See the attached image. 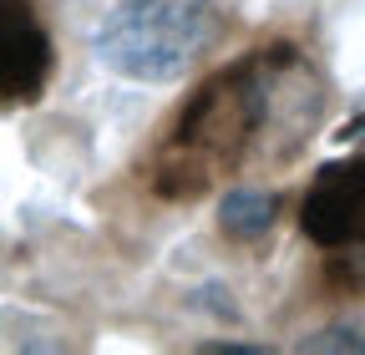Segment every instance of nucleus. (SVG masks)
I'll list each match as a JSON object with an SVG mask.
<instances>
[{"instance_id": "6", "label": "nucleus", "mask_w": 365, "mask_h": 355, "mask_svg": "<svg viewBox=\"0 0 365 355\" xmlns=\"http://www.w3.org/2000/svg\"><path fill=\"white\" fill-rule=\"evenodd\" d=\"M325 284L340 289V294H365V244H355V249H330Z\"/></svg>"}, {"instance_id": "3", "label": "nucleus", "mask_w": 365, "mask_h": 355, "mask_svg": "<svg viewBox=\"0 0 365 355\" xmlns=\"http://www.w3.org/2000/svg\"><path fill=\"white\" fill-rule=\"evenodd\" d=\"M299 229L319 249L365 244V158L325 163L299 198Z\"/></svg>"}, {"instance_id": "1", "label": "nucleus", "mask_w": 365, "mask_h": 355, "mask_svg": "<svg viewBox=\"0 0 365 355\" xmlns=\"http://www.w3.org/2000/svg\"><path fill=\"white\" fill-rule=\"evenodd\" d=\"M314 76L299 61L294 46H259L244 61L223 66L208 76L198 92L182 102L178 122L168 127V138L158 143L148 163V183L158 198L193 203L213 183H223L228 173H239L264 138H274V127L289 112V97L309 92Z\"/></svg>"}, {"instance_id": "2", "label": "nucleus", "mask_w": 365, "mask_h": 355, "mask_svg": "<svg viewBox=\"0 0 365 355\" xmlns=\"http://www.w3.org/2000/svg\"><path fill=\"white\" fill-rule=\"evenodd\" d=\"M218 41L223 16L213 0H127L97 26L91 51L112 76L158 86L188 76Z\"/></svg>"}, {"instance_id": "4", "label": "nucleus", "mask_w": 365, "mask_h": 355, "mask_svg": "<svg viewBox=\"0 0 365 355\" xmlns=\"http://www.w3.org/2000/svg\"><path fill=\"white\" fill-rule=\"evenodd\" d=\"M51 36L31 0H0V112L36 107L51 86Z\"/></svg>"}, {"instance_id": "9", "label": "nucleus", "mask_w": 365, "mask_h": 355, "mask_svg": "<svg viewBox=\"0 0 365 355\" xmlns=\"http://www.w3.org/2000/svg\"><path fill=\"white\" fill-rule=\"evenodd\" d=\"M335 138H340V143H365V112H360V117H350V122L335 132Z\"/></svg>"}, {"instance_id": "8", "label": "nucleus", "mask_w": 365, "mask_h": 355, "mask_svg": "<svg viewBox=\"0 0 365 355\" xmlns=\"http://www.w3.org/2000/svg\"><path fill=\"white\" fill-rule=\"evenodd\" d=\"M203 355H269L264 345H244V340H208V345H198Z\"/></svg>"}, {"instance_id": "7", "label": "nucleus", "mask_w": 365, "mask_h": 355, "mask_svg": "<svg viewBox=\"0 0 365 355\" xmlns=\"http://www.w3.org/2000/svg\"><path fill=\"white\" fill-rule=\"evenodd\" d=\"M304 355H325V350H350V355H365V325H325L299 340Z\"/></svg>"}, {"instance_id": "5", "label": "nucleus", "mask_w": 365, "mask_h": 355, "mask_svg": "<svg viewBox=\"0 0 365 355\" xmlns=\"http://www.w3.org/2000/svg\"><path fill=\"white\" fill-rule=\"evenodd\" d=\"M279 224V193L264 188H228L218 198V234L234 244H264Z\"/></svg>"}]
</instances>
